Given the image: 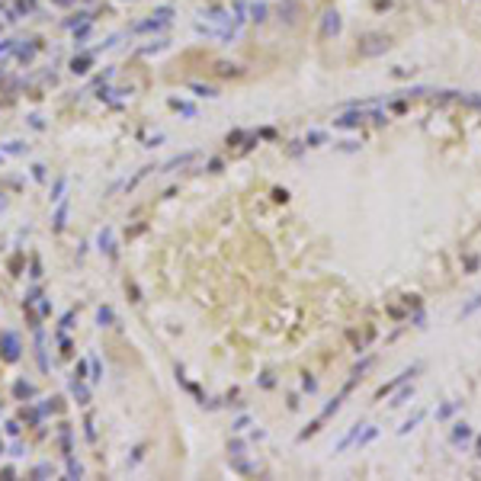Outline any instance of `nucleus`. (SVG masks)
Returning <instances> with one entry per match:
<instances>
[{
  "mask_svg": "<svg viewBox=\"0 0 481 481\" xmlns=\"http://www.w3.org/2000/svg\"><path fill=\"white\" fill-rule=\"evenodd\" d=\"M23 337L16 334L13 327H3L0 330V360H3L6 366H13V363H19L23 360Z\"/></svg>",
  "mask_w": 481,
  "mask_h": 481,
  "instance_id": "f257e3e1",
  "label": "nucleus"
},
{
  "mask_svg": "<svg viewBox=\"0 0 481 481\" xmlns=\"http://www.w3.org/2000/svg\"><path fill=\"white\" fill-rule=\"evenodd\" d=\"M97 250H100V254H103L109 263H116V260H119V244H116V234H112V228H109V225L100 228V234H97Z\"/></svg>",
  "mask_w": 481,
  "mask_h": 481,
  "instance_id": "f03ea898",
  "label": "nucleus"
},
{
  "mask_svg": "<svg viewBox=\"0 0 481 481\" xmlns=\"http://www.w3.org/2000/svg\"><path fill=\"white\" fill-rule=\"evenodd\" d=\"M417 372H421V366H411V369H404V372H398V375H395V378H391V382H385V385H382V388H378V391H375V398H385V395H391V391H395V388H401V385H404V382H411V378H414V375H417Z\"/></svg>",
  "mask_w": 481,
  "mask_h": 481,
  "instance_id": "7ed1b4c3",
  "label": "nucleus"
},
{
  "mask_svg": "<svg viewBox=\"0 0 481 481\" xmlns=\"http://www.w3.org/2000/svg\"><path fill=\"white\" fill-rule=\"evenodd\" d=\"M55 436H58V446H61V456H74V427L67 424V421H61L55 427Z\"/></svg>",
  "mask_w": 481,
  "mask_h": 481,
  "instance_id": "20e7f679",
  "label": "nucleus"
},
{
  "mask_svg": "<svg viewBox=\"0 0 481 481\" xmlns=\"http://www.w3.org/2000/svg\"><path fill=\"white\" fill-rule=\"evenodd\" d=\"M193 160H199V151H183V154H177V158H170L167 164H160L158 173H177V170H183V167H189Z\"/></svg>",
  "mask_w": 481,
  "mask_h": 481,
  "instance_id": "39448f33",
  "label": "nucleus"
},
{
  "mask_svg": "<svg viewBox=\"0 0 481 481\" xmlns=\"http://www.w3.org/2000/svg\"><path fill=\"white\" fill-rule=\"evenodd\" d=\"M67 212H71V199H58V209H55V215H52V231L55 234H64V228H67Z\"/></svg>",
  "mask_w": 481,
  "mask_h": 481,
  "instance_id": "423d86ee",
  "label": "nucleus"
},
{
  "mask_svg": "<svg viewBox=\"0 0 481 481\" xmlns=\"http://www.w3.org/2000/svg\"><path fill=\"white\" fill-rule=\"evenodd\" d=\"M32 334H36V363H39V372H49V353H45V330H42V324L32 327Z\"/></svg>",
  "mask_w": 481,
  "mask_h": 481,
  "instance_id": "0eeeda50",
  "label": "nucleus"
},
{
  "mask_svg": "<svg viewBox=\"0 0 481 481\" xmlns=\"http://www.w3.org/2000/svg\"><path fill=\"white\" fill-rule=\"evenodd\" d=\"M67 388H71L74 401H77L80 408H87V404L93 401V395H90V388H87V385H84V378H74V375H71V385H67Z\"/></svg>",
  "mask_w": 481,
  "mask_h": 481,
  "instance_id": "6e6552de",
  "label": "nucleus"
},
{
  "mask_svg": "<svg viewBox=\"0 0 481 481\" xmlns=\"http://www.w3.org/2000/svg\"><path fill=\"white\" fill-rule=\"evenodd\" d=\"M13 395H16V401L29 404V398H36L39 391H36V385H32L29 378H16V382H13Z\"/></svg>",
  "mask_w": 481,
  "mask_h": 481,
  "instance_id": "1a4fd4ad",
  "label": "nucleus"
},
{
  "mask_svg": "<svg viewBox=\"0 0 481 481\" xmlns=\"http://www.w3.org/2000/svg\"><path fill=\"white\" fill-rule=\"evenodd\" d=\"M469 439H472V427L465 421H456V424H452V433H449V443L462 446V443H469Z\"/></svg>",
  "mask_w": 481,
  "mask_h": 481,
  "instance_id": "9d476101",
  "label": "nucleus"
},
{
  "mask_svg": "<svg viewBox=\"0 0 481 481\" xmlns=\"http://www.w3.org/2000/svg\"><path fill=\"white\" fill-rule=\"evenodd\" d=\"M116 311H112V305H100L97 308V327H116Z\"/></svg>",
  "mask_w": 481,
  "mask_h": 481,
  "instance_id": "9b49d317",
  "label": "nucleus"
},
{
  "mask_svg": "<svg viewBox=\"0 0 481 481\" xmlns=\"http://www.w3.org/2000/svg\"><path fill=\"white\" fill-rule=\"evenodd\" d=\"M424 417H427V411H414V414H411L408 421H404L401 427H398V433H401V436H408L411 430H417V427H421V421H424Z\"/></svg>",
  "mask_w": 481,
  "mask_h": 481,
  "instance_id": "f8f14e48",
  "label": "nucleus"
},
{
  "mask_svg": "<svg viewBox=\"0 0 481 481\" xmlns=\"http://www.w3.org/2000/svg\"><path fill=\"white\" fill-rule=\"evenodd\" d=\"M340 408H343V395L330 398V401L324 404V411H321V414H318V421H330V417H334V414H337V411H340Z\"/></svg>",
  "mask_w": 481,
  "mask_h": 481,
  "instance_id": "ddd939ff",
  "label": "nucleus"
},
{
  "mask_svg": "<svg viewBox=\"0 0 481 481\" xmlns=\"http://www.w3.org/2000/svg\"><path fill=\"white\" fill-rule=\"evenodd\" d=\"M151 170H158V167H154V164H148V167H141V170H138V173H135V177H132V180H125V183H122V189H125V193H132V189H135V186H138V183H141V180H145V177H148V173H151Z\"/></svg>",
  "mask_w": 481,
  "mask_h": 481,
  "instance_id": "4468645a",
  "label": "nucleus"
},
{
  "mask_svg": "<svg viewBox=\"0 0 481 481\" xmlns=\"http://www.w3.org/2000/svg\"><path fill=\"white\" fill-rule=\"evenodd\" d=\"M84 436L90 446H97V421H93V411H87V417H84Z\"/></svg>",
  "mask_w": 481,
  "mask_h": 481,
  "instance_id": "2eb2a0df",
  "label": "nucleus"
},
{
  "mask_svg": "<svg viewBox=\"0 0 481 481\" xmlns=\"http://www.w3.org/2000/svg\"><path fill=\"white\" fill-rule=\"evenodd\" d=\"M87 363H90V382H93V385H97V382H103L106 369H103V363H100V356L93 353V356H90V360H87Z\"/></svg>",
  "mask_w": 481,
  "mask_h": 481,
  "instance_id": "dca6fc26",
  "label": "nucleus"
},
{
  "mask_svg": "<svg viewBox=\"0 0 481 481\" xmlns=\"http://www.w3.org/2000/svg\"><path fill=\"white\" fill-rule=\"evenodd\" d=\"M64 475H67V478H84V465H80L74 456H67V459H64Z\"/></svg>",
  "mask_w": 481,
  "mask_h": 481,
  "instance_id": "f3484780",
  "label": "nucleus"
},
{
  "mask_svg": "<svg viewBox=\"0 0 481 481\" xmlns=\"http://www.w3.org/2000/svg\"><path fill=\"white\" fill-rule=\"evenodd\" d=\"M456 411H462V401H449V404H443V408L436 411V421L443 424V421H449L452 414H456Z\"/></svg>",
  "mask_w": 481,
  "mask_h": 481,
  "instance_id": "a211bd4d",
  "label": "nucleus"
},
{
  "mask_svg": "<svg viewBox=\"0 0 481 481\" xmlns=\"http://www.w3.org/2000/svg\"><path fill=\"white\" fill-rule=\"evenodd\" d=\"M360 430H363V424H353V427H350V433L340 439V443H337V452H343L347 446H353V443H356V436H360Z\"/></svg>",
  "mask_w": 481,
  "mask_h": 481,
  "instance_id": "6ab92c4d",
  "label": "nucleus"
},
{
  "mask_svg": "<svg viewBox=\"0 0 481 481\" xmlns=\"http://www.w3.org/2000/svg\"><path fill=\"white\" fill-rule=\"evenodd\" d=\"M366 116H360V112H350V116H340V119H334V125L337 128H356L363 122Z\"/></svg>",
  "mask_w": 481,
  "mask_h": 481,
  "instance_id": "aec40b11",
  "label": "nucleus"
},
{
  "mask_svg": "<svg viewBox=\"0 0 481 481\" xmlns=\"http://www.w3.org/2000/svg\"><path fill=\"white\" fill-rule=\"evenodd\" d=\"M55 475V469H52V462H39L29 469V478H52Z\"/></svg>",
  "mask_w": 481,
  "mask_h": 481,
  "instance_id": "412c9836",
  "label": "nucleus"
},
{
  "mask_svg": "<svg viewBox=\"0 0 481 481\" xmlns=\"http://www.w3.org/2000/svg\"><path fill=\"white\" fill-rule=\"evenodd\" d=\"M375 436H378V427H363V430H360V436H356V446L363 449V446H369Z\"/></svg>",
  "mask_w": 481,
  "mask_h": 481,
  "instance_id": "4be33fe9",
  "label": "nucleus"
},
{
  "mask_svg": "<svg viewBox=\"0 0 481 481\" xmlns=\"http://www.w3.org/2000/svg\"><path fill=\"white\" fill-rule=\"evenodd\" d=\"M238 456H247V443L244 439H231L228 443V459H238Z\"/></svg>",
  "mask_w": 481,
  "mask_h": 481,
  "instance_id": "5701e85b",
  "label": "nucleus"
},
{
  "mask_svg": "<svg viewBox=\"0 0 481 481\" xmlns=\"http://www.w3.org/2000/svg\"><path fill=\"white\" fill-rule=\"evenodd\" d=\"M408 398H414V385H408V382H404V385H401V391L395 395V401H391V408H398V404H404Z\"/></svg>",
  "mask_w": 481,
  "mask_h": 481,
  "instance_id": "b1692460",
  "label": "nucleus"
},
{
  "mask_svg": "<svg viewBox=\"0 0 481 481\" xmlns=\"http://www.w3.org/2000/svg\"><path fill=\"white\" fill-rule=\"evenodd\" d=\"M321 145H327V135H324V132H308L305 148H321Z\"/></svg>",
  "mask_w": 481,
  "mask_h": 481,
  "instance_id": "393cba45",
  "label": "nucleus"
},
{
  "mask_svg": "<svg viewBox=\"0 0 481 481\" xmlns=\"http://www.w3.org/2000/svg\"><path fill=\"white\" fill-rule=\"evenodd\" d=\"M42 276H45V273H42V260H39V257L32 254V260H29V279H32V282H39Z\"/></svg>",
  "mask_w": 481,
  "mask_h": 481,
  "instance_id": "a878e982",
  "label": "nucleus"
},
{
  "mask_svg": "<svg viewBox=\"0 0 481 481\" xmlns=\"http://www.w3.org/2000/svg\"><path fill=\"white\" fill-rule=\"evenodd\" d=\"M74 321H77V308H71V311H64V315H61L58 330H71V327H74Z\"/></svg>",
  "mask_w": 481,
  "mask_h": 481,
  "instance_id": "bb28decb",
  "label": "nucleus"
},
{
  "mask_svg": "<svg viewBox=\"0 0 481 481\" xmlns=\"http://www.w3.org/2000/svg\"><path fill=\"white\" fill-rule=\"evenodd\" d=\"M372 363H375V356H366V360H363V363H356V366H353V372H350V375H356V378H363V375H366V372H369V369H372Z\"/></svg>",
  "mask_w": 481,
  "mask_h": 481,
  "instance_id": "cd10ccee",
  "label": "nucleus"
},
{
  "mask_svg": "<svg viewBox=\"0 0 481 481\" xmlns=\"http://www.w3.org/2000/svg\"><path fill=\"white\" fill-rule=\"evenodd\" d=\"M64 189H67V177H58V183L52 186V196H49V199H52V202L64 199Z\"/></svg>",
  "mask_w": 481,
  "mask_h": 481,
  "instance_id": "c85d7f7f",
  "label": "nucleus"
},
{
  "mask_svg": "<svg viewBox=\"0 0 481 481\" xmlns=\"http://www.w3.org/2000/svg\"><path fill=\"white\" fill-rule=\"evenodd\" d=\"M29 151V145H26V141H10V145L3 148V154H26Z\"/></svg>",
  "mask_w": 481,
  "mask_h": 481,
  "instance_id": "c756f323",
  "label": "nucleus"
},
{
  "mask_svg": "<svg viewBox=\"0 0 481 481\" xmlns=\"http://www.w3.org/2000/svg\"><path fill=\"white\" fill-rule=\"evenodd\" d=\"M74 378H90V363H87V360H77V366H74Z\"/></svg>",
  "mask_w": 481,
  "mask_h": 481,
  "instance_id": "7c9ffc66",
  "label": "nucleus"
},
{
  "mask_svg": "<svg viewBox=\"0 0 481 481\" xmlns=\"http://www.w3.org/2000/svg\"><path fill=\"white\" fill-rule=\"evenodd\" d=\"M302 391L315 395V391H318V378H315V375H302Z\"/></svg>",
  "mask_w": 481,
  "mask_h": 481,
  "instance_id": "2f4dec72",
  "label": "nucleus"
},
{
  "mask_svg": "<svg viewBox=\"0 0 481 481\" xmlns=\"http://www.w3.org/2000/svg\"><path fill=\"white\" fill-rule=\"evenodd\" d=\"M141 459H145V443H141V446H135V449H132V459H128V469H135V465H138Z\"/></svg>",
  "mask_w": 481,
  "mask_h": 481,
  "instance_id": "473e14b6",
  "label": "nucleus"
},
{
  "mask_svg": "<svg viewBox=\"0 0 481 481\" xmlns=\"http://www.w3.org/2000/svg\"><path fill=\"white\" fill-rule=\"evenodd\" d=\"M481 308V292L475 295V299H472L469 305H465V308H462V318H469V315H475V311Z\"/></svg>",
  "mask_w": 481,
  "mask_h": 481,
  "instance_id": "72a5a7b5",
  "label": "nucleus"
},
{
  "mask_svg": "<svg viewBox=\"0 0 481 481\" xmlns=\"http://www.w3.org/2000/svg\"><path fill=\"white\" fill-rule=\"evenodd\" d=\"M49 315H52V299L39 295V318H49Z\"/></svg>",
  "mask_w": 481,
  "mask_h": 481,
  "instance_id": "f704fd0d",
  "label": "nucleus"
},
{
  "mask_svg": "<svg viewBox=\"0 0 481 481\" xmlns=\"http://www.w3.org/2000/svg\"><path fill=\"white\" fill-rule=\"evenodd\" d=\"M32 180H36V183H45V180H49V173H45V164H32Z\"/></svg>",
  "mask_w": 481,
  "mask_h": 481,
  "instance_id": "c9c22d12",
  "label": "nucleus"
},
{
  "mask_svg": "<svg viewBox=\"0 0 481 481\" xmlns=\"http://www.w3.org/2000/svg\"><path fill=\"white\" fill-rule=\"evenodd\" d=\"M206 170H209V173H221V170H225V160H221V158H212V160L206 164Z\"/></svg>",
  "mask_w": 481,
  "mask_h": 481,
  "instance_id": "e433bc0d",
  "label": "nucleus"
},
{
  "mask_svg": "<svg viewBox=\"0 0 481 481\" xmlns=\"http://www.w3.org/2000/svg\"><path fill=\"white\" fill-rule=\"evenodd\" d=\"M170 106H173V109H180V112H183V116H196V109H193V106H186V103H180V100H170Z\"/></svg>",
  "mask_w": 481,
  "mask_h": 481,
  "instance_id": "4c0bfd02",
  "label": "nucleus"
},
{
  "mask_svg": "<svg viewBox=\"0 0 481 481\" xmlns=\"http://www.w3.org/2000/svg\"><path fill=\"white\" fill-rule=\"evenodd\" d=\"M125 292L132 295V302H135V305L141 302V292H138V286H135V282H128V279H125Z\"/></svg>",
  "mask_w": 481,
  "mask_h": 481,
  "instance_id": "58836bf2",
  "label": "nucleus"
},
{
  "mask_svg": "<svg viewBox=\"0 0 481 481\" xmlns=\"http://www.w3.org/2000/svg\"><path fill=\"white\" fill-rule=\"evenodd\" d=\"M273 385H276V375H273V372H263V375H260V388H273Z\"/></svg>",
  "mask_w": 481,
  "mask_h": 481,
  "instance_id": "ea45409f",
  "label": "nucleus"
},
{
  "mask_svg": "<svg viewBox=\"0 0 481 481\" xmlns=\"http://www.w3.org/2000/svg\"><path fill=\"white\" fill-rule=\"evenodd\" d=\"M247 427H250V417H238V421L231 424V430H234V433H241V430H247Z\"/></svg>",
  "mask_w": 481,
  "mask_h": 481,
  "instance_id": "a19ab883",
  "label": "nucleus"
},
{
  "mask_svg": "<svg viewBox=\"0 0 481 481\" xmlns=\"http://www.w3.org/2000/svg\"><path fill=\"white\" fill-rule=\"evenodd\" d=\"M228 145H241V141H244V132H241V128H238V132H228Z\"/></svg>",
  "mask_w": 481,
  "mask_h": 481,
  "instance_id": "79ce46f5",
  "label": "nucleus"
},
{
  "mask_svg": "<svg viewBox=\"0 0 481 481\" xmlns=\"http://www.w3.org/2000/svg\"><path fill=\"white\" fill-rule=\"evenodd\" d=\"M10 456H13V459H23V456H26V446H23V443H13Z\"/></svg>",
  "mask_w": 481,
  "mask_h": 481,
  "instance_id": "37998d69",
  "label": "nucleus"
},
{
  "mask_svg": "<svg viewBox=\"0 0 481 481\" xmlns=\"http://www.w3.org/2000/svg\"><path fill=\"white\" fill-rule=\"evenodd\" d=\"M273 199H276V202H286V199H289V189H279V186H276V189H273Z\"/></svg>",
  "mask_w": 481,
  "mask_h": 481,
  "instance_id": "c03bdc74",
  "label": "nucleus"
},
{
  "mask_svg": "<svg viewBox=\"0 0 481 481\" xmlns=\"http://www.w3.org/2000/svg\"><path fill=\"white\" fill-rule=\"evenodd\" d=\"M6 433H10V436H19V421H6Z\"/></svg>",
  "mask_w": 481,
  "mask_h": 481,
  "instance_id": "a18cd8bd",
  "label": "nucleus"
},
{
  "mask_svg": "<svg viewBox=\"0 0 481 481\" xmlns=\"http://www.w3.org/2000/svg\"><path fill=\"white\" fill-rule=\"evenodd\" d=\"M465 269H469V273H475V269H478V257H469V260H465Z\"/></svg>",
  "mask_w": 481,
  "mask_h": 481,
  "instance_id": "49530a36",
  "label": "nucleus"
},
{
  "mask_svg": "<svg viewBox=\"0 0 481 481\" xmlns=\"http://www.w3.org/2000/svg\"><path fill=\"white\" fill-rule=\"evenodd\" d=\"M414 324H417V327H427V315H424V311H417V315H414Z\"/></svg>",
  "mask_w": 481,
  "mask_h": 481,
  "instance_id": "de8ad7c7",
  "label": "nucleus"
},
{
  "mask_svg": "<svg viewBox=\"0 0 481 481\" xmlns=\"http://www.w3.org/2000/svg\"><path fill=\"white\" fill-rule=\"evenodd\" d=\"M32 119V128H45V122H42V116H29Z\"/></svg>",
  "mask_w": 481,
  "mask_h": 481,
  "instance_id": "09e8293b",
  "label": "nucleus"
},
{
  "mask_svg": "<svg viewBox=\"0 0 481 481\" xmlns=\"http://www.w3.org/2000/svg\"><path fill=\"white\" fill-rule=\"evenodd\" d=\"M475 452H478V459H481V433H478V439H475Z\"/></svg>",
  "mask_w": 481,
  "mask_h": 481,
  "instance_id": "8fccbe9b",
  "label": "nucleus"
},
{
  "mask_svg": "<svg viewBox=\"0 0 481 481\" xmlns=\"http://www.w3.org/2000/svg\"><path fill=\"white\" fill-rule=\"evenodd\" d=\"M3 209H6V196L0 193V212H3Z\"/></svg>",
  "mask_w": 481,
  "mask_h": 481,
  "instance_id": "3c124183",
  "label": "nucleus"
},
{
  "mask_svg": "<svg viewBox=\"0 0 481 481\" xmlns=\"http://www.w3.org/2000/svg\"><path fill=\"white\" fill-rule=\"evenodd\" d=\"M3 452H6V446H3V439H0V456H3Z\"/></svg>",
  "mask_w": 481,
  "mask_h": 481,
  "instance_id": "603ef678",
  "label": "nucleus"
},
{
  "mask_svg": "<svg viewBox=\"0 0 481 481\" xmlns=\"http://www.w3.org/2000/svg\"><path fill=\"white\" fill-rule=\"evenodd\" d=\"M0 164H3V151H0Z\"/></svg>",
  "mask_w": 481,
  "mask_h": 481,
  "instance_id": "864d4df0",
  "label": "nucleus"
},
{
  "mask_svg": "<svg viewBox=\"0 0 481 481\" xmlns=\"http://www.w3.org/2000/svg\"><path fill=\"white\" fill-rule=\"evenodd\" d=\"M0 411H3V401H0Z\"/></svg>",
  "mask_w": 481,
  "mask_h": 481,
  "instance_id": "5fc2aeb1",
  "label": "nucleus"
}]
</instances>
